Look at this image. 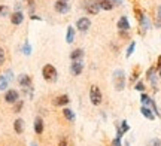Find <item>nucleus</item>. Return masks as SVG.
I'll list each match as a JSON object with an SVG mask.
<instances>
[{"instance_id":"1","label":"nucleus","mask_w":161,"mask_h":146,"mask_svg":"<svg viewBox=\"0 0 161 146\" xmlns=\"http://www.w3.org/2000/svg\"><path fill=\"white\" fill-rule=\"evenodd\" d=\"M114 87L116 91H122L125 88V72L122 69L114 72Z\"/></svg>"},{"instance_id":"2","label":"nucleus","mask_w":161,"mask_h":146,"mask_svg":"<svg viewBox=\"0 0 161 146\" xmlns=\"http://www.w3.org/2000/svg\"><path fill=\"white\" fill-rule=\"evenodd\" d=\"M42 76L46 82H55L57 81L58 72L52 64H45L42 67Z\"/></svg>"},{"instance_id":"3","label":"nucleus","mask_w":161,"mask_h":146,"mask_svg":"<svg viewBox=\"0 0 161 146\" xmlns=\"http://www.w3.org/2000/svg\"><path fill=\"white\" fill-rule=\"evenodd\" d=\"M90 101L94 106H100L103 103V94L97 85H91V88H90Z\"/></svg>"},{"instance_id":"4","label":"nucleus","mask_w":161,"mask_h":146,"mask_svg":"<svg viewBox=\"0 0 161 146\" xmlns=\"http://www.w3.org/2000/svg\"><path fill=\"white\" fill-rule=\"evenodd\" d=\"M84 9L86 11V14L97 15L100 12V6H98V2H96V0H85L84 2Z\"/></svg>"},{"instance_id":"5","label":"nucleus","mask_w":161,"mask_h":146,"mask_svg":"<svg viewBox=\"0 0 161 146\" xmlns=\"http://www.w3.org/2000/svg\"><path fill=\"white\" fill-rule=\"evenodd\" d=\"M18 100H19V93L17 89H6L5 93V101L9 105H15Z\"/></svg>"},{"instance_id":"6","label":"nucleus","mask_w":161,"mask_h":146,"mask_svg":"<svg viewBox=\"0 0 161 146\" xmlns=\"http://www.w3.org/2000/svg\"><path fill=\"white\" fill-rule=\"evenodd\" d=\"M137 19H139L140 27L143 29V31H146V30H149L151 27H152L149 17H148V15H145V14H142V12H139V11H137Z\"/></svg>"},{"instance_id":"7","label":"nucleus","mask_w":161,"mask_h":146,"mask_svg":"<svg viewBox=\"0 0 161 146\" xmlns=\"http://www.w3.org/2000/svg\"><path fill=\"white\" fill-rule=\"evenodd\" d=\"M90 27H91V19L88 17H82L76 21V29L79 31H88Z\"/></svg>"},{"instance_id":"8","label":"nucleus","mask_w":161,"mask_h":146,"mask_svg":"<svg viewBox=\"0 0 161 146\" xmlns=\"http://www.w3.org/2000/svg\"><path fill=\"white\" fill-rule=\"evenodd\" d=\"M54 9H55V12H58V14H67V12L70 11V5H69V2L57 0V2L54 3Z\"/></svg>"},{"instance_id":"9","label":"nucleus","mask_w":161,"mask_h":146,"mask_svg":"<svg viewBox=\"0 0 161 146\" xmlns=\"http://www.w3.org/2000/svg\"><path fill=\"white\" fill-rule=\"evenodd\" d=\"M146 79L151 82V85H152L154 89H155L157 88V69H155V66H152V67L148 69V72H146Z\"/></svg>"},{"instance_id":"10","label":"nucleus","mask_w":161,"mask_h":146,"mask_svg":"<svg viewBox=\"0 0 161 146\" xmlns=\"http://www.w3.org/2000/svg\"><path fill=\"white\" fill-rule=\"evenodd\" d=\"M70 72L73 76H79L84 72V63L82 61H72L70 64Z\"/></svg>"},{"instance_id":"11","label":"nucleus","mask_w":161,"mask_h":146,"mask_svg":"<svg viewBox=\"0 0 161 146\" xmlns=\"http://www.w3.org/2000/svg\"><path fill=\"white\" fill-rule=\"evenodd\" d=\"M116 27H118L119 31H130V23H128V18H127L125 15H122V17L118 19Z\"/></svg>"},{"instance_id":"12","label":"nucleus","mask_w":161,"mask_h":146,"mask_svg":"<svg viewBox=\"0 0 161 146\" xmlns=\"http://www.w3.org/2000/svg\"><path fill=\"white\" fill-rule=\"evenodd\" d=\"M18 84H19L23 88H30L31 87V76L25 75V73L19 75L18 76Z\"/></svg>"},{"instance_id":"13","label":"nucleus","mask_w":161,"mask_h":146,"mask_svg":"<svg viewBox=\"0 0 161 146\" xmlns=\"http://www.w3.org/2000/svg\"><path fill=\"white\" fill-rule=\"evenodd\" d=\"M69 101H70L69 95H67V94H61V95L55 97L52 103H54V106H67L69 105Z\"/></svg>"},{"instance_id":"14","label":"nucleus","mask_w":161,"mask_h":146,"mask_svg":"<svg viewBox=\"0 0 161 146\" xmlns=\"http://www.w3.org/2000/svg\"><path fill=\"white\" fill-rule=\"evenodd\" d=\"M24 128H25L24 119H21V118H17V119L14 121V131H15L17 134H23V133H24Z\"/></svg>"},{"instance_id":"15","label":"nucleus","mask_w":161,"mask_h":146,"mask_svg":"<svg viewBox=\"0 0 161 146\" xmlns=\"http://www.w3.org/2000/svg\"><path fill=\"white\" fill-rule=\"evenodd\" d=\"M43 130H45V124H43V119L40 116H37L35 119V133L36 134H42L43 133Z\"/></svg>"},{"instance_id":"16","label":"nucleus","mask_w":161,"mask_h":146,"mask_svg":"<svg viewBox=\"0 0 161 146\" xmlns=\"http://www.w3.org/2000/svg\"><path fill=\"white\" fill-rule=\"evenodd\" d=\"M24 21V14L23 12H14L11 15V23L14 25H19Z\"/></svg>"},{"instance_id":"17","label":"nucleus","mask_w":161,"mask_h":146,"mask_svg":"<svg viewBox=\"0 0 161 146\" xmlns=\"http://www.w3.org/2000/svg\"><path fill=\"white\" fill-rule=\"evenodd\" d=\"M140 113H142V115H143L146 119H149V121L155 119V115H154V112H152V109H151V107L142 106V107H140Z\"/></svg>"},{"instance_id":"18","label":"nucleus","mask_w":161,"mask_h":146,"mask_svg":"<svg viewBox=\"0 0 161 146\" xmlns=\"http://www.w3.org/2000/svg\"><path fill=\"white\" fill-rule=\"evenodd\" d=\"M82 57H84V51H82L80 48H76V49H73V51L70 52V60H72V61H80Z\"/></svg>"},{"instance_id":"19","label":"nucleus","mask_w":161,"mask_h":146,"mask_svg":"<svg viewBox=\"0 0 161 146\" xmlns=\"http://www.w3.org/2000/svg\"><path fill=\"white\" fill-rule=\"evenodd\" d=\"M63 116L66 121H69V122H75V112L69 109V107H64L63 109Z\"/></svg>"},{"instance_id":"20","label":"nucleus","mask_w":161,"mask_h":146,"mask_svg":"<svg viewBox=\"0 0 161 146\" xmlns=\"http://www.w3.org/2000/svg\"><path fill=\"white\" fill-rule=\"evenodd\" d=\"M98 6L103 11H112L114 9V3L110 0H98Z\"/></svg>"},{"instance_id":"21","label":"nucleus","mask_w":161,"mask_h":146,"mask_svg":"<svg viewBox=\"0 0 161 146\" xmlns=\"http://www.w3.org/2000/svg\"><path fill=\"white\" fill-rule=\"evenodd\" d=\"M73 41H75V27L69 25V27H67V31H66V42H67V43H72Z\"/></svg>"},{"instance_id":"22","label":"nucleus","mask_w":161,"mask_h":146,"mask_svg":"<svg viewBox=\"0 0 161 146\" xmlns=\"http://www.w3.org/2000/svg\"><path fill=\"white\" fill-rule=\"evenodd\" d=\"M8 85H9V81L5 75H0V91H6L8 89Z\"/></svg>"},{"instance_id":"23","label":"nucleus","mask_w":161,"mask_h":146,"mask_svg":"<svg viewBox=\"0 0 161 146\" xmlns=\"http://www.w3.org/2000/svg\"><path fill=\"white\" fill-rule=\"evenodd\" d=\"M151 97L148 95V94L142 93V95H140V103H142V106H146V107H149L151 106Z\"/></svg>"},{"instance_id":"24","label":"nucleus","mask_w":161,"mask_h":146,"mask_svg":"<svg viewBox=\"0 0 161 146\" xmlns=\"http://www.w3.org/2000/svg\"><path fill=\"white\" fill-rule=\"evenodd\" d=\"M134 48H136V42L131 41V43L128 45V48H127V52H125V57L127 58H130L133 55V52H134Z\"/></svg>"},{"instance_id":"25","label":"nucleus","mask_w":161,"mask_h":146,"mask_svg":"<svg viewBox=\"0 0 161 146\" xmlns=\"http://www.w3.org/2000/svg\"><path fill=\"white\" fill-rule=\"evenodd\" d=\"M23 106H24V101L23 100H18L17 103L14 105V112H15V113H19L21 109H23Z\"/></svg>"},{"instance_id":"26","label":"nucleus","mask_w":161,"mask_h":146,"mask_svg":"<svg viewBox=\"0 0 161 146\" xmlns=\"http://www.w3.org/2000/svg\"><path fill=\"white\" fill-rule=\"evenodd\" d=\"M23 52H24V55H30L31 54V45L29 43V41H25V43H24Z\"/></svg>"},{"instance_id":"27","label":"nucleus","mask_w":161,"mask_h":146,"mask_svg":"<svg viewBox=\"0 0 161 146\" xmlns=\"http://www.w3.org/2000/svg\"><path fill=\"white\" fill-rule=\"evenodd\" d=\"M139 75H140V69H139V67H134V70H133V73H131L130 81H131V82H136V81H137V78H139Z\"/></svg>"},{"instance_id":"28","label":"nucleus","mask_w":161,"mask_h":146,"mask_svg":"<svg viewBox=\"0 0 161 146\" xmlns=\"http://www.w3.org/2000/svg\"><path fill=\"white\" fill-rule=\"evenodd\" d=\"M9 14V8L6 5H0V17H8Z\"/></svg>"},{"instance_id":"29","label":"nucleus","mask_w":161,"mask_h":146,"mask_svg":"<svg viewBox=\"0 0 161 146\" xmlns=\"http://www.w3.org/2000/svg\"><path fill=\"white\" fill-rule=\"evenodd\" d=\"M146 146H161V140L157 139V137H154V139H151V140L146 143Z\"/></svg>"},{"instance_id":"30","label":"nucleus","mask_w":161,"mask_h":146,"mask_svg":"<svg viewBox=\"0 0 161 146\" xmlns=\"http://www.w3.org/2000/svg\"><path fill=\"white\" fill-rule=\"evenodd\" d=\"M134 89H136V91H140V93H143V91H145V84H143L142 81L136 82V85H134Z\"/></svg>"},{"instance_id":"31","label":"nucleus","mask_w":161,"mask_h":146,"mask_svg":"<svg viewBox=\"0 0 161 146\" xmlns=\"http://www.w3.org/2000/svg\"><path fill=\"white\" fill-rule=\"evenodd\" d=\"M5 60H6V54H5V49L3 48H0V66L5 63Z\"/></svg>"},{"instance_id":"32","label":"nucleus","mask_w":161,"mask_h":146,"mask_svg":"<svg viewBox=\"0 0 161 146\" xmlns=\"http://www.w3.org/2000/svg\"><path fill=\"white\" fill-rule=\"evenodd\" d=\"M157 18H158L157 25H158V27H161V5H160V8H158V12H157Z\"/></svg>"},{"instance_id":"33","label":"nucleus","mask_w":161,"mask_h":146,"mask_svg":"<svg viewBox=\"0 0 161 146\" xmlns=\"http://www.w3.org/2000/svg\"><path fill=\"white\" fill-rule=\"evenodd\" d=\"M110 146H122V143H121V139L119 137H115L114 140H112V145Z\"/></svg>"},{"instance_id":"34","label":"nucleus","mask_w":161,"mask_h":146,"mask_svg":"<svg viewBox=\"0 0 161 146\" xmlns=\"http://www.w3.org/2000/svg\"><path fill=\"white\" fill-rule=\"evenodd\" d=\"M58 146H67V137H61V140H60Z\"/></svg>"},{"instance_id":"35","label":"nucleus","mask_w":161,"mask_h":146,"mask_svg":"<svg viewBox=\"0 0 161 146\" xmlns=\"http://www.w3.org/2000/svg\"><path fill=\"white\" fill-rule=\"evenodd\" d=\"M119 36L122 39H127V37H130V33L128 31H119Z\"/></svg>"},{"instance_id":"36","label":"nucleus","mask_w":161,"mask_h":146,"mask_svg":"<svg viewBox=\"0 0 161 146\" xmlns=\"http://www.w3.org/2000/svg\"><path fill=\"white\" fill-rule=\"evenodd\" d=\"M110 2H112V3H114V6H121L122 5V3H124V0H110Z\"/></svg>"},{"instance_id":"37","label":"nucleus","mask_w":161,"mask_h":146,"mask_svg":"<svg viewBox=\"0 0 161 146\" xmlns=\"http://www.w3.org/2000/svg\"><path fill=\"white\" fill-rule=\"evenodd\" d=\"M6 78H8V81H12V70H8L6 72Z\"/></svg>"},{"instance_id":"38","label":"nucleus","mask_w":161,"mask_h":146,"mask_svg":"<svg viewBox=\"0 0 161 146\" xmlns=\"http://www.w3.org/2000/svg\"><path fill=\"white\" fill-rule=\"evenodd\" d=\"M31 19H40V17H37V15H31Z\"/></svg>"},{"instance_id":"39","label":"nucleus","mask_w":161,"mask_h":146,"mask_svg":"<svg viewBox=\"0 0 161 146\" xmlns=\"http://www.w3.org/2000/svg\"><path fill=\"white\" fill-rule=\"evenodd\" d=\"M158 76L161 78V69H158Z\"/></svg>"},{"instance_id":"40","label":"nucleus","mask_w":161,"mask_h":146,"mask_svg":"<svg viewBox=\"0 0 161 146\" xmlns=\"http://www.w3.org/2000/svg\"><path fill=\"white\" fill-rule=\"evenodd\" d=\"M30 146H37V143H35V142H33V143H31Z\"/></svg>"},{"instance_id":"41","label":"nucleus","mask_w":161,"mask_h":146,"mask_svg":"<svg viewBox=\"0 0 161 146\" xmlns=\"http://www.w3.org/2000/svg\"><path fill=\"white\" fill-rule=\"evenodd\" d=\"M124 146H130V143H128V142H127V143H125V145H124Z\"/></svg>"},{"instance_id":"42","label":"nucleus","mask_w":161,"mask_h":146,"mask_svg":"<svg viewBox=\"0 0 161 146\" xmlns=\"http://www.w3.org/2000/svg\"><path fill=\"white\" fill-rule=\"evenodd\" d=\"M61 2H69V0H61Z\"/></svg>"}]
</instances>
